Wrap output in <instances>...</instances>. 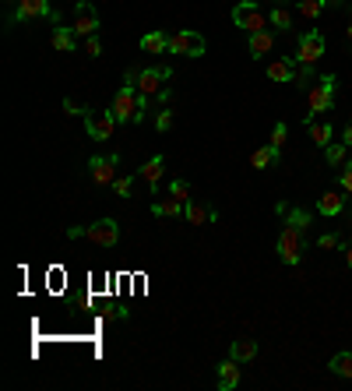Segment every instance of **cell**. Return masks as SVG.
<instances>
[{"label": "cell", "mask_w": 352, "mask_h": 391, "mask_svg": "<svg viewBox=\"0 0 352 391\" xmlns=\"http://www.w3.org/2000/svg\"><path fill=\"white\" fill-rule=\"evenodd\" d=\"M113 116H116V123H141L145 120V113H148V99L138 92V85H134V78H123V85L116 89V96H113Z\"/></svg>", "instance_id": "obj_1"}, {"label": "cell", "mask_w": 352, "mask_h": 391, "mask_svg": "<svg viewBox=\"0 0 352 391\" xmlns=\"http://www.w3.org/2000/svg\"><path fill=\"white\" fill-rule=\"evenodd\" d=\"M335 92H339V78L335 75H321L317 85L307 89V109L310 113H303V123L317 120L321 113H331L335 109Z\"/></svg>", "instance_id": "obj_2"}, {"label": "cell", "mask_w": 352, "mask_h": 391, "mask_svg": "<svg viewBox=\"0 0 352 391\" xmlns=\"http://www.w3.org/2000/svg\"><path fill=\"white\" fill-rule=\"evenodd\" d=\"M127 78H134L138 92L148 99H159L166 92V82L173 78V67L170 64H159V67H127Z\"/></svg>", "instance_id": "obj_3"}, {"label": "cell", "mask_w": 352, "mask_h": 391, "mask_svg": "<svg viewBox=\"0 0 352 391\" xmlns=\"http://www.w3.org/2000/svg\"><path fill=\"white\" fill-rule=\"evenodd\" d=\"M67 240H88L95 247H113L120 240V226H116V219L106 215V219H95L92 226H71Z\"/></svg>", "instance_id": "obj_4"}, {"label": "cell", "mask_w": 352, "mask_h": 391, "mask_svg": "<svg viewBox=\"0 0 352 391\" xmlns=\"http://www.w3.org/2000/svg\"><path fill=\"white\" fill-rule=\"evenodd\" d=\"M275 254L282 258V265H299L303 261V254H307V233L303 229H296L292 222H282V229H278V240H275Z\"/></svg>", "instance_id": "obj_5"}, {"label": "cell", "mask_w": 352, "mask_h": 391, "mask_svg": "<svg viewBox=\"0 0 352 391\" xmlns=\"http://www.w3.org/2000/svg\"><path fill=\"white\" fill-rule=\"evenodd\" d=\"M233 21H236V28H243L247 35L271 28V21H268V14L258 7V0H240V4L233 7Z\"/></svg>", "instance_id": "obj_6"}, {"label": "cell", "mask_w": 352, "mask_h": 391, "mask_svg": "<svg viewBox=\"0 0 352 391\" xmlns=\"http://www.w3.org/2000/svg\"><path fill=\"white\" fill-rule=\"evenodd\" d=\"M204 50H208V43H204V35L201 32H194V28H180L170 35V53L173 57H204Z\"/></svg>", "instance_id": "obj_7"}, {"label": "cell", "mask_w": 352, "mask_h": 391, "mask_svg": "<svg viewBox=\"0 0 352 391\" xmlns=\"http://www.w3.org/2000/svg\"><path fill=\"white\" fill-rule=\"evenodd\" d=\"M321 57H324V32H321V28L303 32V35H299V50H296V64L314 67Z\"/></svg>", "instance_id": "obj_8"}, {"label": "cell", "mask_w": 352, "mask_h": 391, "mask_svg": "<svg viewBox=\"0 0 352 391\" xmlns=\"http://www.w3.org/2000/svg\"><path fill=\"white\" fill-rule=\"evenodd\" d=\"M116 166H120V155H116V152L88 159V177H92V184H95V187H113V180H116Z\"/></svg>", "instance_id": "obj_9"}, {"label": "cell", "mask_w": 352, "mask_h": 391, "mask_svg": "<svg viewBox=\"0 0 352 391\" xmlns=\"http://www.w3.org/2000/svg\"><path fill=\"white\" fill-rule=\"evenodd\" d=\"M39 18L60 25V14L50 7V0H18L14 4V21H39Z\"/></svg>", "instance_id": "obj_10"}, {"label": "cell", "mask_w": 352, "mask_h": 391, "mask_svg": "<svg viewBox=\"0 0 352 391\" xmlns=\"http://www.w3.org/2000/svg\"><path fill=\"white\" fill-rule=\"evenodd\" d=\"M85 131L92 141H109L113 138V131H116V116H113V109H106V113H95L92 106H88L85 113Z\"/></svg>", "instance_id": "obj_11"}, {"label": "cell", "mask_w": 352, "mask_h": 391, "mask_svg": "<svg viewBox=\"0 0 352 391\" xmlns=\"http://www.w3.org/2000/svg\"><path fill=\"white\" fill-rule=\"evenodd\" d=\"M71 28L78 32V39H88V35L99 32V7H95L92 0H78V7H75V25H71Z\"/></svg>", "instance_id": "obj_12"}, {"label": "cell", "mask_w": 352, "mask_h": 391, "mask_svg": "<svg viewBox=\"0 0 352 391\" xmlns=\"http://www.w3.org/2000/svg\"><path fill=\"white\" fill-rule=\"evenodd\" d=\"M183 222L187 226H211V222H219V208H211L204 201H187L183 204Z\"/></svg>", "instance_id": "obj_13"}, {"label": "cell", "mask_w": 352, "mask_h": 391, "mask_svg": "<svg viewBox=\"0 0 352 391\" xmlns=\"http://www.w3.org/2000/svg\"><path fill=\"white\" fill-rule=\"evenodd\" d=\"M346 191L339 187V191H324V194L317 197V211L324 215V219H335V215H342L346 211Z\"/></svg>", "instance_id": "obj_14"}, {"label": "cell", "mask_w": 352, "mask_h": 391, "mask_svg": "<svg viewBox=\"0 0 352 391\" xmlns=\"http://www.w3.org/2000/svg\"><path fill=\"white\" fill-rule=\"evenodd\" d=\"M50 46L60 50V53H75V50H78V32L67 28V25H53V32H50Z\"/></svg>", "instance_id": "obj_15"}, {"label": "cell", "mask_w": 352, "mask_h": 391, "mask_svg": "<svg viewBox=\"0 0 352 391\" xmlns=\"http://www.w3.org/2000/svg\"><path fill=\"white\" fill-rule=\"evenodd\" d=\"M163 170H166V159L163 155H152L145 166H141V180L148 184L152 194H159V184H163Z\"/></svg>", "instance_id": "obj_16"}, {"label": "cell", "mask_w": 352, "mask_h": 391, "mask_svg": "<svg viewBox=\"0 0 352 391\" xmlns=\"http://www.w3.org/2000/svg\"><path fill=\"white\" fill-rule=\"evenodd\" d=\"M271 50H275V35H271V32H251V35H247V53H251L254 60L268 57Z\"/></svg>", "instance_id": "obj_17"}, {"label": "cell", "mask_w": 352, "mask_h": 391, "mask_svg": "<svg viewBox=\"0 0 352 391\" xmlns=\"http://www.w3.org/2000/svg\"><path fill=\"white\" fill-rule=\"evenodd\" d=\"M240 385V360H222L219 363V391H233Z\"/></svg>", "instance_id": "obj_18"}, {"label": "cell", "mask_w": 352, "mask_h": 391, "mask_svg": "<svg viewBox=\"0 0 352 391\" xmlns=\"http://www.w3.org/2000/svg\"><path fill=\"white\" fill-rule=\"evenodd\" d=\"M268 78H271V82H292V78H296L292 57H275V60L268 64Z\"/></svg>", "instance_id": "obj_19"}, {"label": "cell", "mask_w": 352, "mask_h": 391, "mask_svg": "<svg viewBox=\"0 0 352 391\" xmlns=\"http://www.w3.org/2000/svg\"><path fill=\"white\" fill-rule=\"evenodd\" d=\"M183 204H187V201H180V197L170 194L152 204V215H155V219H183Z\"/></svg>", "instance_id": "obj_20"}, {"label": "cell", "mask_w": 352, "mask_h": 391, "mask_svg": "<svg viewBox=\"0 0 352 391\" xmlns=\"http://www.w3.org/2000/svg\"><path fill=\"white\" fill-rule=\"evenodd\" d=\"M307 131H310V141L324 152L328 145H331V138H335V131H331V123H324V120H310L307 123Z\"/></svg>", "instance_id": "obj_21"}, {"label": "cell", "mask_w": 352, "mask_h": 391, "mask_svg": "<svg viewBox=\"0 0 352 391\" xmlns=\"http://www.w3.org/2000/svg\"><path fill=\"white\" fill-rule=\"evenodd\" d=\"M278 215H282L285 222H292L296 229H303V233H307V229H310V222H314V215H310L307 208H289V204H278Z\"/></svg>", "instance_id": "obj_22"}, {"label": "cell", "mask_w": 352, "mask_h": 391, "mask_svg": "<svg viewBox=\"0 0 352 391\" xmlns=\"http://www.w3.org/2000/svg\"><path fill=\"white\" fill-rule=\"evenodd\" d=\"M229 356L240 360V363H251V360L258 356V338H236V342L229 346Z\"/></svg>", "instance_id": "obj_23"}, {"label": "cell", "mask_w": 352, "mask_h": 391, "mask_svg": "<svg viewBox=\"0 0 352 391\" xmlns=\"http://www.w3.org/2000/svg\"><path fill=\"white\" fill-rule=\"evenodd\" d=\"M324 163H328L331 170L346 166V163H349V145H346V141H331V145L324 148Z\"/></svg>", "instance_id": "obj_24"}, {"label": "cell", "mask_w": 352, "mask_h": 391, "mask_svg": "<svg viewBox=\"0 0 352 391\" xmlns=\"http://www.w3.org/2000/svg\"><path fill=\"white\" fill-rule=\"evenodd\" d=\"M141 50L145 53H166L170 50V35L166 32H145L141 35Z\"/></svg>", "instance_id": "obj_25"}, {"label": "cell", "mask_w": 352, "mask_h": 391, "mask_svg": "<svg viewBox=\"0 0 352 391\" xmlns=\"http://www.w3.org/2000/svg\"><path fill=\"white\" fill-rule=\"evenodd\" d=\"M282 159V148H275V145H264V148H258L254 155H251V166L254 170H268L271 163H278Z\"/></svg>", "instance_id": "obj_26"}, {"label": "cell", "mask_w": 352, "mask_h": 391, "mask_svg": "<svg viewBox=\"0 0 352 391\" xmlns=\"http://www.w3.org/2000/svg\"><path fill=\"white\" fill-rule=\"evenodd\" d=\"M268 21H271L275 32H289V28H292V14H289L282 4H275V7L268 11Z\"/></svg>", "instance_id": "obj_27"}, {"label": "cell", "mask_w": 352, "mask_h": 391, "mask_svg": "<svg viewBox=\"0 0 352 391\" xmlns=\"http://www.w3.org/2000/svg\"><path fill=\"white\" fill-rule=\"evenodd\" d=\"M328 367H331V374H335V378H346V381H352V353H335Z\"/></svg>", "instance_id": "obj_28"}, {"label": "cell", "mask_w": 352, "mask_h": 391, "mask_svg": "<svg viewBox=\"0 0 352 391\" xmlns=\"http://www.w3.org/2000/svg\"><path fill=\"white\" fill-rule=\"evenodd\" d=\"M324 7H328L324 0H296V11H299L307 21H317V18L324 14Z\"/></svg>", "instance_id": "obj_29"}, {"label": "cell", "mask_w": 352, "mask_h": 391, "mask_svg": "<svg viewBox=\"0 0 352 391\" xmlns=\"http://www.w3.org/2000/svg\"><path fill=\"white\" fill-rule=\"evenodd\" d=\"M173 109H170V106H163V109H159V113H155V131H159V134H166V131H173Z\"/></svg>", "instance_id": "obj_30"}, {"label": "cell", "mask_w": 352, "mask_h": 391, "mask_svg": "<svg viewBox=\"0 0 352 391\" xmlns=\"http://www.w3.org/2000/svg\"><path fill=\"white\" fill-rule=\"evenodd\" d=\"M131 191H134V177H131V173L113 180V194H116V197H131Z\"/></svg>", "instance_id": "obj_31"}, {"label": "cell", "mask_w": 352, "mask_h": 391, "mask_svg": "<svg viewBox=\"0 0 352 391\" xmlns=\"http://www.w3.org/2000/svg\"><path fill=\"white\" fill-rule=\"evenodd\" d=\"M285 138H289V123H282V120H278V123L271 127V145H275V148H282V145H285Z\"/></svg>", "instance_id": "obj_32"}, {"label": "cell", "mask_w": 352, "mask_h": 391, "mask_svg": "<svg viewBox=\"0 0 352 391\" xmlns=\"http://www.w3.org/2000/svg\"><path fill=\"white\" fill-rule=\"evenodd\" d=\"M170 194L180 201H190V184L187 180H170Z\"/></svg>", "instance_id": "obj_33"}, {"label": "cell", "mask_w": 352, "mask_h": 391, "mask_svg": "<svg viewBox=\"0 0 352 391\" xmlns=\"http://www.w3.org/2000/svg\"><path fill=\"white\" fill-rule=\"evenodd\" d=\"M339 187H342V191L352 197V159L342 166V173H339Z\"/></svg>", "instance_id": "obj_34"}, {"label": "cell", "mask_w": 352, "mask_h": 391, "mask_svg": "<svg viewBox=\"0 0 352 391\" xmlns=\"http://www.w3.org/2000/svg\"><path fill=\"white\" fill-rule=\"evenodd\" d=\"M292 82H296V85L303 89L307 82H314V67H303V64H299V67H296V78H292Z\"/></svg>", "instance_id": "obj_35"}, {"label": "cell", "mask_w": 352, "mask_h": 391, "mask_svg": "<svg viewBox=\"0 0 352 391\" xmlns=\"http://www.w3.org/2000/svg\"><path fill=\"white\" fill-rule=\"evenodd\" d=\"M317 247H321V250H335V247H342V240H339L335 233H324V236L317 240Z\"/></svg>", "instance_id": "obj_36"}, {"label": "cell", "mask_w": 352, "mask_h": 391, "mask_svg": "<svg viewBox=\"0 0 352 391\" xmlns=\"http://www.w3.org/2000/svg\"><path fill=\"white\" fill-rule=\"evenodd\" d=\"M64 113H67V116H85L88 106H78L75 99H64Z\"/></svg>", "instance_id": "obj_37"}, {"label": "cell", "mask_w": 352, "mask_h": 391, "mask_svg": "<svg viewBox=\"0 0 352 391\" xmlns=\"http://www.w3.org/2000/svg\"><path fill=\"white\" fill-rule=\"evenodd\" d=\"M85 53L88 57H99V53H102V39H99V35H88L85 39Z\"/></svg>", "instance_id": "obj_38"}, {"label": "cell", "mask_w": 352, "mask_h": 391, "mask_svg": "<svg viewBox=\"0 0 352 391\" xmlns=\"http://www.w3.org/2000/svg\"><path fill=\"white\" fill-rule=\"evenodd\" d=\"M342 141L352 148V123H346V131H342Z\"/></svg>", "instance_id": "obj_39"}, {"label": "cell", "mask_w": 352, "mask_h": 391, "mask_svg": "<svg viewBox=\"0 0 352 391\" xmlns=\"http://www.w3.org/2000/svg\"><path fill=\"white\" fill-rule=\"evenodd\" d=\"M346 265L352 268V243H346Z\"/></svg>", "instance_id": "obj_40"}, {"label": "cell", "mask_w": 352, "mask_h": 391, "mask_svg": "<svg viewBox=\"0 0 352 391\" xmlns=\"http://www.w3.org/2000/svg\"><path fill=\"white\" fill-rule=\"evenodd\" d=\"M324 4H328V7H342L346 0H324Z\"/></svg>", "instance_id": "obj_41"}, {"label": "cell", "mask_w": 352, "mask_h": 391, "mask_svg": "<svg viewBox=\"0 0 352 391\" xmlns=\"http://www.w3.org/2000/svg\"><path fill=\"white\" fill-rule=\"evenodd\" d=\"M275 4H278V0H271V7H275Z\"/></svg>", "instance_id": "obj_42"}, {"label": "cell", "mask_w": 352, "mask_h": 391, "mask_svg": "<svg viewBox=\"0 0 352 391\" xmlns=\"http://www.w3.org/2000/svg\"><path fill=\"white\" fill-rule=\"evenodd\" d=\"M11 4H18V0H11Z\"/></svg>", "instance_id": "obj_43"}, {"label": "cell", "mask_w": 352, "mask_h": 391, "mask_svg": "<svg viewBox=\"0 0 352 391\" xmlns=\"http://www.w3.org/2000/svg\"><path fill=\"white\" fill-rule=\"evenodd\" d=\"M349 201H352V197H349Z\"/></svg>", "instance_id": "obj_44"}]
</instances>
